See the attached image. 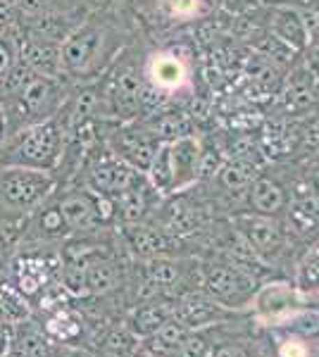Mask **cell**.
Masks as SVG:
<instances>
[{"label":"cell","instance_id":"obj_1","mask_svg":"<svg viewBox=\"0 0 319 357\" xmlns=\"http://www.w3.org/2000/svg\"><path fill=\"white\" fill-rule=\"evenodd\" d=\"M121 50L119 29L107 22L105 10L91 13L60 45L62 74L72 84L96 82L112 67Z\"/></svg>","mask_w":319,"mask_h":357},{"label":"cell","instance_id":"obj_2","mask_svg":"<svg viewBox=\"0 0 319 357\" xmlns=\"http://www.w3.org/2000/svg\"><path fill=\"white\" fill-rule=\"evenodd\" d=\"M67 129L69 122L62 107L55 117L22 126L0 143V165L29 167V169H43L55 174L65 151Z\"/></svg>","mask_w":319,"mask_h":357},{"label":"cell","instance_id":"obj_3","mask_svg":"<svg viewBox=\"0 0 319 357\" xmlns=\"http://www.w3.org/2000/svg\"><path fill=\"white\" fill-rule=\"evenodd\" d=\"M55 191L53 172L0 165V220H27Z\"/></svg>","mask_w":319,"mask_h":357},{"label":"cell","instance_id":"obj_4","mask_svg":"<svg viewBox=\"0 0 319 357\" xmlns=\"http://www.w3.org/2000/svg\"><path fill=\"white\" fill-rule=\"evenodd\" d=\"M10 267H13L15 289L22 296L34 298L60 276L62 255L55 250H43V248H29L24 252H17L10 260Z\"/></svg>","mask_w":319,"mask_h":357},{"label":"cell","instance_id":"obj_5","mask_svg":"<svg viewBox=\"0 0 319 357\" xmlns=\"http://www.w3.org/2000/svg\"><path fill=\"white\" fill-rule=\"evenodd\" d=\"M141 69L143 82L153 86V89H158L167 98L177 96L191 82V62L179 48L153 50L141 65Z\"/></svg>","mask_w":319,"mask_h":357},{"label":"cell","instance_id":"obj_6","mask_svg":"<svg viewBox=\"0 0 319 357\" xmlns=\"http://www.w3.org/2000/svg\"><path fill=\"white\" fill-rule=\"evenodd\" d=\"M265 26L269 36H274L276 41L288 45L295 53H303L312 41L310 22H307L305 15L300 13L298 8H293V5L274 3L272 8H267Z\"/></svg>","mask_w":319,"mask_h":357},{"label":"cell","instance_id":"obj_7","mask_svg":"<svg viewBox=\"0 0 319 357\" xmlns=\"http://www.w3.org/2000/svg\"><path fill=\"white\" fill-rule=\"evenodd\" d=\"M55 203L72 234H91L105 227L98 215V195L86 191L84 186L65 188V193L55 191Z\"/></svg>","mask_w":319,"mask_h":357},{"label":"cell","instance_id":"obj_8","mask_svg":"<svg viewBox=\"0 0 319 357\" xmlns=\"http://www.w3.org/2000/svg\"><path fill=\"white\" fill-rule=\"evenodd\" d=\"M205 293L219 305H234L246 301L255 291V279L243 267L234 264H214L205 272Z\"/></svg>","mask_w":319,"mask_h":357},{"label":"cell","instance_id":"obj_9","mask_svg":"<svg viewBox=\"0 0 319 357\" xmlns=\"http://www.w3.org/2000/svg\"><path fill=\"white\" fill-rule=\"evenodd\" d=\"M236 231L258 257H276L283 248V231L276 217L246 212L236 217Z\"/></svg>","mask_w":319,"mask_h":357},{"label":"cell","instance_id":"obj_10","mask_svg":"<svg viewBox=\"0 0 319 357\" xmlns=\"http://www.w3.org/2000/svg\"><path fill=\"white\" fill-rule=\"evenodd\" d=\"M170 162H172V193L188 191L200 178L202 141L195 134L174 138V141H170Z\"/></svg>","mask_w":319,"mask_h":357},{"label":"cell","instance_id":"obj_11","mask_svg":"<svg viewBox=\"0 0 319 357\" xmlns=\"http://www.w3.org/2000/svg\"><path fill=\"white\" fill-rule=\"evenodd\" d=\"M17 60L22 65H27L31 72L40 74V77H65L60 62V45L31 36V33H24L20 29H17Z\"/></svg>","mask_w":319,"mask_h":357},{"label":"cell","instance_id":"obj_12","mask_svg":"<svg viewBox=\"0 0 319 357\" xmlns=\"http://www.w3.org/2000/svg\"><path fill=\"white\" fill-rule=\"evenodd\" d=\"M91 15V10H69V13H48V15H38L31 20H24L17 24V29L31 36H38L43 41L62 45V41L69 33L77 29L86 17Z\"/></svg>","mask_w":319,"mask_h":357},{"label":"cell","instance_id":"obj_13","mask_svg":"<svg viewBox=\"0 0 319 357\" xmlns=\"http://www.w3.org/2000/svg\"><path fill=\"white\" fill-rule=\"evenodd\" d=\"M246 191H248V203H251V212H258V215L265 217H279L288 207V203H291L286 188L274 176H267V174L255 176Z\"/></svg>","mask_w":319,"mask_h":357},{"label":"cell","instance_id":"obj_14","mask_svg":"<svg viewBox=\"0 0 319 357\" xmlns=\"http://www.w3.org/2000/svg\"><path fill=\"white\" fill-rule=\"evenodd\" d=\"M10 357H55V341L45 333L43 324L29 317L15 324Z\"/></svg>","mask_w":319,"mask_h":357},{"label":"cell","instance_id":"obj_15","mask_svg":"<svg viewBox=\"0 0 319 357\" xmlns=\"http://www.w3.org/2000/svg\"><path fill=\"white\" fill-rule=\"evenodd\" d=\"M174 317L188 326V331L200 329V326L214 324L224 317V305L212 301L207 293H191L174 307Z\"/></svg>","mask_w":319,"mask_h":357},{"label":"cell","instance_id":"obj_16","mask_svg":"<svg viewBox=\"0 0 319 357\" xmlns=\"http://www.w3.org/2000/svg\"><path fill=\"white\" fill-rule=\"evenodd\" d=\"M124 238L129 248L136 255L141 257H162L165 252L172 250L177 236H172L165 229H153V227H143V224H131V227H124Z\"/></svg>","mask_w":319,"mask_h":357},{"label":"cell","instance_id":"obj_17","mask_svg":"<svg viewBox=\"0 0 319 357\" xmlns=\"http://www.w3.org/2000/svg\"><path fill=\"white\" fill-rule=\"evenodd\" d=\"M317 93H319V86H317V77L310 67H295L288 74V82H286V105L288 110L300 112L307 110L317 102Z\"/></svg>","mask_w":319,"mask_h":357},{"label":"cell","instance_id":"obj_18","mask_svg":"<svg viewBox=\"0 0 319 357\" xmlns=\"http://www.w3.org/2000/svg\"><path fill=\"white\" fill-rule=\"evenodd\" d=\"M188 333V326L184 324V321H179L177 317H170V319L165 321V324L160 326L158 331L153 333V336H148V355L153 357H174L177 353V348L181 345V341L186 338Z\"/></svg>","mask_w":319,"mask_h":357},{"label":"cell","instance_id":"obj_19","mask_svg":"<svg viewBox=\"0 0 319 357\" xmlns=\"http://www.w3.org/2000/svg\"><path fill=\"white\" fill-rule=\"evenodd\" d=\"M255 305H258L260 314L269 317V319H276V317H283L293 310L295 291L288 284H269L258 293Z\"/></svg>","mask_w":319,"mask_h":357},{"label":"cell","instance_id":"obj_20","mask_svg":"<svg viewBox=\"0 0 319 357\" xmlns=\"http://www.w3.org/2000/svg\"><path fill=\"white\" fill-rule=\"evenodd\" d=\"M119 272L117 264L110 260L103 252H96L89 260V267H86V291L94 293V296H105L117 286Z\"/></svg>","mask_w":319,"mask_h":357},{"label":"cell","instance_id":"obj_21","mask_svg":"<svg viewBox=\"0 0 319 357\" xmlns=\"http://www.w3.org/2000/svg\"><path fill=\"white\" fill-rule=\"evenodd\" d=\"M174 314V307L167 303H148V305H141V307L133 312L131 317V329L136 336L141 338H148L153 336L155 331L165 324L167 319Z\"/></svg>","mask_w":319,"mask_h":357},{"label":"cell","instance_id":"obj_22","mask_svg":"<svg viewBox=\"0 0 319 357\" xmlns=\"http://www.w3.org/2000/svg\"><path fill=\"white\" fill-rule=\"evenodd\" d=\"M29 317H31L29 298L15 289L13 281L0 279V321L17 324L22 319H29Z\"/></svg>","mask_w":319,"mask_h":357},{"label":"cell","instance_id":"obj_23","mask_svg":"<svg viewBox=\"0 0 319 357\" xmlns=\"http://www.w3.org/2000/svg\"><path fill=\"white\" fill-rule=\"evenodd\" d=\"M146 178L153 186V191L158 195H170L172 193V162H170V143H160L158 153L153 155Z\"/></svg>","mask_w":319,"mask_h":357},{"label":"cell","instance_id":"obj_24","mask_svg":"<svg viewBox=\"0 0 319 357\" xmlns=\"http://www.w3.org/2000/svg\"><path fill=\"white\" fill-rule=\"evenodd\" d=\"M258 174H260V167L253 162H243V160H226L217 172L219 183H222L226 191H241V188H248Z\"/></svg>","mask_w":319,"mask_h":357},{"label":"cell","instance_id":"obj_25","mask_svg":"<svg viewBox=\"0 0 319 357\" xmlns=\"http://www.w3.org/2000/svg\"><path fill=\"white\" fill-rule=\"evenodd\" d=\"M43 329L55 343H69L81 333V324H79V319H74L72 312L62 310V305H60V307H55V312L45 319Z\"/></svg>","mask_w":319,"mask_h":357},{"label":"cell","instance_id":"obj_26","mask_svg":"<svg viewBox=\"0 0 319 357\" xmlns=\"http://www.w3.org/2000/svg\"><path fill=\"white\" fill-rule=\"evenodd\" d=\"M155 8L172 22H191L205 13V0H155Z\"/></svg>","mask_w":319,"mask_h":357},{"label":"cell","instance_id":"obj_27","mask_svg":"<svg viewBox=\"0 0 319 357\" xmlns=\"http://www.w3.org/2000/svg\"><path fill=\"white\" fill-rule=\"evenodd\" d=\"M295 286L305 293H317L319 291V243L315 248H310L307 255L303 257V262H300Z\"/></svg>","mask_w":319,"mask_h":357},{"label":"cell","instance_id":"obj_28","mask_svg":"<svg viewBox=\"0 0 319 357\" xmlns=\"http://www.w3.org/2000/svg\"><path fill=\"white\" fill-rule=\"evenodd\" d=\"M17 65V26L0 29V84L10 77Z\"/></svg>","mask_w":319,"mask_h":357},{"label":"cell","instance_id":"obj_29","mask_svg":"<svg viewBox=\"0 0 319 357\" xmlns=\"http://www.w3.org/2000/svg\"><path fill=\"white\" fill-rule=\"evenodd\" d=\"M212 353L214 350H212V343L207 341V336L188 331L181 345L177 348V353H174V357H212Z\"/></svg>","mask_w":319,"mask_h":357},{"label":"cell","instance_id":"obj_30","mask_svg":"<svg viewBox=\"0 0 319 357\" xmlns=\"http://www.w3.org/2000/svg\"><path fill=\"white\" fill-rule=\"evenodd\" d=\"M13 333H15V324L0 321V357H10V350H13Z\"/></svg>","mask_w":319,"mask_h":357},{"label":"cell","instance_id":"obj_31","mask_svg":"<svg viewBox=\"0 0 319 357\" xmlns=\"http://www.w3.org/2000/svg\"><path fill=\"white\" fill-rule=\"evenodd\" d=\"M219 3H222V8L226 10V13L241 15V13H248V10L253 8L255 0H219Z\"/></svg>","mask_w":319,"mask_h":357},{"label":"cell","instance_id":"obj_32","mask_svg":"<svg viewBox=\"0 0 319 357\" xmlns=\"http://www.w3.org/2000/svg\"><path fill=\"white\" fill-rule=\"evenodd\" d=\"M281 357H307V348L300 341H286L281 348Z\"/></svg>","mask_w":319,"mask_h":357},{"label":"cell","instance_id":"obj_33","mask_svg":"<svg viewBox=\"0 0 319 357\" xmlns=\"http://www.w3.org/2000/svg\"><path fill=\"white\" fill-rule=\"evenodd\" d=\"M212 357H248V353L241 345H222V348L214 350Z\"/></svg>","mask_w":319,"mask_h":357},{"label":"cell","instance_id":"obj_34","mask_svg":"<svg viewBox=\"0 0 319 357\" xmlns=\"http://www.w3.org/2000/svg\"><path fill=\"white\" fill-rule=\"evenodd\" d=\"M84 5L91 13H101V10H107L112 5V0H84Z\"/></svg>","mask_w":319,"mask_h":357},{"label":"cell","instance_id":"obj_35","mask_svg":"<svg viewBox=\"0 0 319 357\" xmlns=\"http://www.w3.org/2000/svg\"><path fill=\"white\" fill-rule=\"evenodd\" d=\"M10 134V126H8V117H5L3 107H0V143L5 141V136Z\"/></svg>","mask_w":319,"mask_h":357},{"label":"cell","instance_id":"obj_36","mask_svg":"<svg viewBox=\"0 0 319 357\" xmlns=\"http://www.w3.org/2000/svg\"><path fill=\"white\" fill-rule=\"evenodd\" d=\"M69 357H91V355H89V353H72Z\"/></svg>","mask_w":319,"mask_h":357},{"label":"cell","instance_id":"obj_37","mask_svg":"<svg viewBox=\"0 0 319 357\" xmlns=\"http://www.w3.org/2000/svg\"><path fill=\"white\" fill-rule=\"evenodd\" d=\"M138 357H153V355H138Z\"/></svg>","mask_w":319,"mask_h":357},{"label":"cell","instance_id":"obj_38","mask_svg":"<svg viewBox=\"0 0 319 357\" xmlns=\"http://www.w3.org/2000/svg\"><path fill=\"white\" fill-rule=\"evenodd\" d=\"M317 82H319V72H317Z\"/></svg>","mask_w":319,"mask_h":357}]
</instances>
